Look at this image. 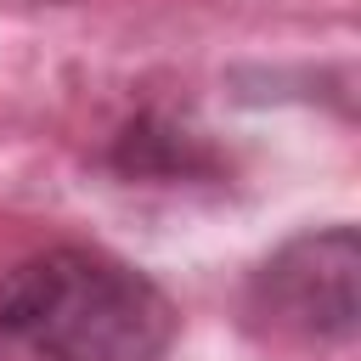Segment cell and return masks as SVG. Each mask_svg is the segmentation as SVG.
Listing matches in <instances>:
<instances>
[{"label": "cell", "mask_w": 361, "mask_h": 361, "mask_svg": "<svg viewBox=\"0 0 361 361\" xmlns=\"http://www.w3.org/2000/svg\"><path fill=\"white\" fill-rule=\"evenodd\" d=\"M175 333L169 293L107 248H39L0 276V361H164Z\"/></svg>", "instance_id": "obj_1"}, {"label": "cell", "mask_w": 361, "mask_h": 361, "mask_svg": "<svg viewBox=\"0 0 361 361\" xmlns=\"http://www.w3.org/2000/svg\"><path fill=\"white\" fill-rule=\"evenodd\" d=\"M355 271L361 243L355 226H322L288 237L248 276V316L299 344H350L355 338Z\"/></svg>", "instance_id": "obj_2"}, {"label": "cell", "mask_w": 361, "mask_h": 361, "mask_svg": "<svg viewBox=\"0 0 361 361\" xmlns=\"http://www.w3.org/2000/svg\"><path fill=\"white\" fill-rule=\"evenodd\" d=\"M113 169L135 180H197L214 175V152L164 113H141L113 135Z\"/></svg>", "instance_id": "obj_3"}]
</instances>
